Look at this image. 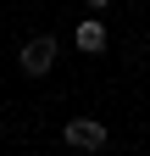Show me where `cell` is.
<instances>
[{"mask_svg": "<svg viewBox=\"0 0 150 156\" xmlns=\"http://www.w3.org/2000/svg\"><path fill=\"white\" fill-rule=\"evenodd\" d=\"M56 50H61V45H56L50 34H33L28 45L17 50V62H22V73H28V78H45V73L56 67Z\"/></svg>", "mask_w": 150, "mask_h": 156, "instance_id": "obj_1", "label": "cell"}, {"mask_svg": "<svg viewBox=\"0 0 150 156\" xmlns=\"http://www.w3.org/2000/svg\"><path fill=\"white\" fill-rule=\"evenodd\" d=\"M61 140H67L72 151H100L111 134H106V123H95V117H72V123L61 128Z\"/></svg>", "mask_w": 150, "mask_h": 156, "instance_id": "obj_2", "label": "cell"}, {"mask_svg": "<svg viewBox=\"0 0 150 156\" xmlns=\"http://www.w3.org/2000/svg\"><path fill=\"white\" fill-rule=\"evenodd\" d=\"M78 50H89V56L106 50V28H100V23H84V28H78Z\"/></svg>", "mask_w": 150, "mask_h": 156, "instance_id": "obj_3", "label": "cell"}, {"mask_svg": "<svg viewBox=\"0 0 150 156\" xmlns=\"http://www.w3.org/2000/svg\"><path fill=\"white\" fill-rule=\"evenodd\" d=\"M84 6H95V11H106V6H111V0H84Z\"/></svg>", "mask_w": 150, "mask_h": 156, "instance_id": "obj_4", "label": "cell"}]
</instances>
